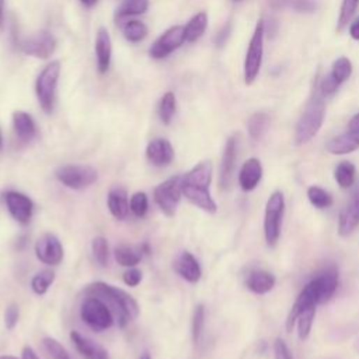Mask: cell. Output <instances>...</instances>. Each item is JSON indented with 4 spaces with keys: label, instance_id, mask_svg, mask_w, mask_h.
<instances>
[{
    "label": "cell",
    "instance_id": "1",
    "mask_svg": "<svg viewBox=\"0 0 359 359\" xmlns=\"http://www.w3.org/2000/svg\"><path fill=\"white\" fill-rule=\"evenodd\" d=\"M85 293L107 300V303L110 305L108 307L115 314L119 327H125L129 321L135 320L139 316V306L136 300L119 288L104 282H96L89 285L85 289Z\"/></svg>",
    "mask_w": 359,
    "mask_h": 359
},
{
    "label": "cell",
    "instance_id": "2",
    "mask_svg": "<svg viewBox=\"0 0 359 359\" xmlns=\"http://www.w3.org/2000/svg\"><path fill=\"white\" fill-rule=\"evenodd\" d=\"M325 117V101L317 90L307 101L295 128V143L303 146L309 143L321 129Z\"/></svg>",
    "mask_w": 359,
    "mask_h": 359
},
{
    "label": "cell",
    "instance_id": "3",
    "mask_svg": "<svg viewBox=\"0 0 359 359\" xmlns=\"http://www.w3.org/2000/svg\"><path fill=\"white\" fill-rule=\"evenodd\" d=\"M61 69H62L61 62L52 61L41 71L36 82V94H37L38 103L47 114H51L55 107L57 87L61 76Z\"/></svg>",
    "mask_w": 359,
    "mask_h": 359
},
{
    "label": "cell",
    "instance_id": "4",
    "mask_svg": "<svg viewBox=\"0 0 359 359\" xmlns=\"http://www.w3.org/2000/svg\"><path fill=\"white\" fill-rule=\"evenodd\" d=\"M285 212V198L281 191H274L265 205L264 235L268 247H275L281 236V225Z\"/></svg>",
    "mask_w": 359,
    "mask_h": 359
},
{
    "label": "cell",
    "instance_id": "5",
    "mask_svg": "<svg viewBox=\"0 0 359 359\" xmlns=\"http://www.w3.org/2000/svg\"><path fill=\"white\" fill-rule=\"evenodd\" d=\"M264 34H265L264 20L260 19L256 24V29L246 54V59H244V83L246 85L254 83V80L258 78V73L263 65V55H264Z\"/></svg>",
    "mask_w": 359,
    "mask_h": 359
},
{
    "label": "cell",
    "instance_id": "6",
    "mask_svg": "<svg viewBox=\"0 0 359 359\" xmlns=\"http://www.w3.org/2000/svg\"><path fill=\"white\" fill-rule=\"evenodd\" d=\"M183 175H174L154 189L153 197L161 212L171 218L183 196Z\"/></svg>",
    "mask_w": 359,
    "mask_h": 359
},
{
    "label": "cell",
    "instance_id": "7",
    "mask_svg": "<svg viewBox=\"0 0 359 359\" xmlns=\"http://www.w3.org/2000/svg\"><path fill=\"white\" fill-rule=\"evenodd\" d=\"M82 320L96 331H103L114 324V316L111 309L96 296L86 299L80 309Z\"/></svg>",
    "mask_w": 359,
    "mask_h": 359
},
{
    "label": "cell",
    "instance_id": "8",
    "mask_svg": "<svg viewBox=\"0 0 359 359\" xmlns=\"http://www.w3.org/2000/svg\"><path fill=\"white\" fill-rule=\"evenodd\" d=\"M97 171L90 166L68 164L57 170V178L72 190H83L97 182Z\"/></svg>",
    "mask_w": 359,
    "mask_h": 359
},
{
    "label": "cell",
    "instance_id": "9",
    "mask_svg": "<svg viewBox=\"0 0 359 359\" xmlns=\"http://www.w3.org/2000/svg\"><path fill=\"white\" fill-rule=\"evenodd\" d=\"M325 149L328 153L337 156L349 154L359 149V112L349 119L345 132L331 138L325 143Z\"/></svg>",
    "mask_w": 359,
    "mask_h": 359
},
{
    "label": "cell",
    "instance_id": "10",
    "mask_svg": "<svg viewBox=\"0 0 359 359\" xmlns=\"http://www.w3.org/2000/svg\"><path fill=\"white\" fill-rule=\"evenodd\" d=\"M186 43L184 27L174 26L164 31L150 47L149 54L153 59H164L171 55L175 50H178Z\"/></svg>",
    "mask_w": 359,
    "mask_h": 359
},
{
    "label": "cell",
    "instance_id": "11",
    "mask_svg": "<svg viewBox=\"0 0 359 359\" xmlns=\"http://www.w3.org/2000/svg\"><path fill=\"white\" fill-rule=\"evenodd\" d=\"M359 226V182L353 184V189L346 200L338 218V233L342 237L351 236Z\"/></svg>",
    "mask_w": 359,
    "mask_h": 359
},
{
    "label": "cell",
    "instance_id": "12",
    "mask_svg": "<svg viewBox=\"0 0 359 359\" xmlns=\"http://www.w3.org/2000/svg\"><path fill=\"white\" fill-rule=\"evenodd\" d=\"M19 48L30 57L48 59L57 50V40L50 31H40L38 34L24 38L19 43Z\"/></svg>",
    "mask_w": 359,
    "mask_h": 359
},
{
    "label": "cell",
    "instance_id": "13",
    "mask_svg": "<svg viewBox=\"0 0 359 359\" xmlns=\"http://www.w3.org/2000/svg\"><path fill=\"white\" fill-rule=\"evenodd\" d=\"M320 303V295H318V289H317V284L314 279H312L299 293V296L296 298L288 317H286V331L291 332L296 324V320L299 317V314L306 310L310 306H317Z\"/></svg>",
    "mask_w": 359,
    "mask_h": 359
},
{
    "label": "cell",
    "instance_id": "14",
    "mask_svg": "<svg viewBox=\"0 0 359 359\" xmlns=\"http://www.w3.org/2000/svg\"><path fill=\"white\" fill-rule=\"evenodd\" d=\"M36 254L41 263L47 265H58L64 260V247L57 236L45 233L36 244Z\"/></svg>",
    "mask_w": 359,
    "mask_h": 359
},
{
    "label": "cell",
    "instance_id": "15",
    "mask_svg": "<svg viewBox=\"0 0 359 359\" xmlns=\"http://www.w3.org/2000/svg\"><path fill=\"white\" fill-rule=\"evenodd\" d=\"M8 210L10 215L22 225H29L31 218H33V211H34V204L33 201L17 191H9L5 196Z\"/></svg>",
    "mask_w": 359,
    "mask_h": 359
},
{
    "label": "cell",
    "instance_id": "16",
    "mask_svg": "<svg viewBox=\"0 0 359 359\" xmlns=\"http://www.w3.org/2000/svg\"><path fill=\"white\" fill-rule=\"evenodd\" d=\"M236 156H237V139L236 136H230L226 140L222 163H221V174H219V184L222 190H228L232 183V177L236 166Z\"/></svg>",
    "mask_w": 359,
    "mask_h": 359
},
{
    "label": "cell",
    "instance_id": "17",
    "mask_svg": "<svg viewBox=\"0 0 359 359\" xmlns=\"http://www.w3.org/2000/svg\"><path fill=\"white\" fill-rule=\"evenodd\" d=\"M147 160L156 167L168 166L174 159V149L167 139H153L146 147Z\"/></svg>",
    "mask_w": 359,
    "mask_h": 359
},
{
    "label": "cell",
    "instance_id": "18",
    "mask_svg": "<svg viewBox=\"0 0 359 359\" xmlns=\"http://www.w3.org/2000/svg\"><path fill=\"white\" fill-rule=\"evenodd\" d=\"M174 270L180 277L191 284H197L203 275L198 260L190 251H183L177 257L174 263Z\"/></svg>",
    "mask_w": 359,
    "mask_h": 359
},
{
    "label": "cell",
    "instance_id": "19",
    "mask_svg": "<svg viewBox=\"0 0 359 359\" xmlns=\"http://www.w3.org/2000/svg\"><path fill=\"white\" fill-rule=\"evenodd\" d=\"M96 58H97V69L101 75L107 73L111 65V57H112V43L110 33L107 29L100 27L96 36Z\"/></svg>",
    "mask_w": 359,
    "mask_h": 359
},
{
    "label": "cell",
    "instance_id": "20",
    "mask_svg": "<svg viewBox=\"0 0 359 359\" xmlns=\"http://www.w3.org/2000/svg\"><path fill=\"white\" fill-rule=\"evenodd\" d=\"M263 178V166L261 161L256 157L244 161L240 174H239V184L243 191H253L257 189Z\"/></svg>",
    "mask_w": 359,
    "mask_h": 359
},
{
    "label": "cell",
    "instance_id": "21",
    "mask_svg": "<svg viewBox=\"0 0 359 359\" xmlns=\"http://www.w3.org/2000/svg\"><path fill=\"white\" fill-rule=\"evenodd\" d=\"M275 282H277V279L271 272H268L265 270H257V268L250 270L244 279L247 289L257 295H265V293L271 292L275 286Z\"/></svg>",
    "mask_w": 359,
    "mask_h": 359
},
{
    "label": "cell",
    "instance_id": "22",
    "mask_svg": "<svg viewBox=\"0 0 359 359\" xmlns=\"http://www.w3.org/2000/svg\"><path fill=\"white\" fill-rule=\"evenodd\" d=\"M71 339L73 341L76 349L80 352V355L86 359H110L108 352L94 342L93 339L82 335L79 331L71 332Z\"/></svg>",
    "mask_w": 359,
    "mask_h": 359
},
{
    "label": "cell",
    "instance_id": "23",
    "mask_svg": "<svg viewBox=\"0 0 359 359\" xmlns=\"http://www.w3.org/2000/svg\"><path fill=\"white\" fill-rule=\"evenodd\" d=\"M183 184V183H182ZM183 196L196 207L201 208L205 212L215 214L218 207L215 201L212 200L210 194V189H201V187H194L189 184H183Z\"/></svg>",
    "mask_w": 359,
    "mask_h": 359
},
{
    "label": "cell",
    "instance_id": "24",
    "mask_svg": "<svg viewBox=\"0 0 359 359\" xmlns=\"http://www.w3.org/2000/svg\"><path fill=\"white\" fill-rule=\"evenodd\" d=\"M212 163L210 160L198 163L194 168H191L186 175H183V184L210 189L211 180H212Z\"/></svg>",
    "mask_w": 359,
    "mask_h": 359
},
{
    "label": "cell",
    "instance_id": "25",
    "mask_svg": "<svg viewBox=\"0 0 359 359\" xmlns=\"http://www.w3.org/2000/svg\"><path fill=\"white\" fill-rule=\"evenodd\" d=\"M320 295V303L328 302L338 288V271L335 267L325 268L314 278Z\"/></svg>",
    "mask_w": 359,
    "mask_h": 359
},
{
    "label": "cell",
    "instance_id": "26",
    "mask_svg": "<svg viewBox=\"0 0 359 359\" xmlns=\"http://www.w3.org/2000/svg\"><path fill=\"white\" fill-rule=\"evenodd\" d=\"M13 128L17 138L23 142H30L37 136L36 121L26 111L13 112Z\"/></svg>",
    "mask_w": 359,
    "mask_h": 359
},
{
    "label": "cell",
    "instance_id": "27",
    "mask_svg": "<svg viewBox=\"0 0 359 359\" xmlns=\"http://www.w3.org/2000/svg\"><path fill=\"white\" fill-rule=\"evenodd\" d=\"M108 210L111 215L118 219L124 221L129 214V201L126 190L122 187H114L108 193Z\"/></svg>",
    "mask_w": 359,
    "mask_h": 359
},
{
    "label": "cell",
    "instance_id": "28",
    "mask_svg": "<svg viewBox=\"0 0 359 359\" xmlns=\"http://www.w3.org/2000/svg\"><path fill=\"white\" fill-rule=\"evenodd\" d=\"M208 27V15L205 12L197 13L184 27L186 43H197L207 31Z\"/></svg>",
    "mask_w": 359,
    "mask_h": 359
},
{
    "label": "cell",
    "instance_id": "29",
    "mask_svg": "<svg viewBox=\"0 0 359 359\" xmlns=\"http://www.w3.org/2000/svg\"><path fill=\"white\" fill-rule=\"evenodd\" d=\"M149 9V0H124L115 10V20H122L132 16H140Z\"/></svg>",
    "mask_w": 359,
    "mask_h": 359
},
{
    "label": "cell",
    "instance_id": "30",
    "mask_svg": "<svg viewBox=\"0 0 359 359\" xmlns=\"http://www.w3.org/2000/svg\"><path fill=\"white\" fill-rule=\"evenodd\" d=\"M142 250L140 247H132V246H128V244H119L115 247L114 250V256H115V260L119 265L122 267H135L136 264H139L140 258H142Z\"/></svg>",
    "mask_w": 359,
    "mask_h": 359
},
{
    "label": "cell",
    "instance_id": "31",
    "mask_svg": "<svg viewBox=\"0 0 359 359\" xmlns=\"http://www.w3.org/2000/svg\"><path fill=\"white\" fill-rule=\"evenodd\" d=\"M337 184L342 189H351L356 183V168L351 161H341L334 171Z\"/></svg>",
    "mask_w": 359,
    "mask_h": 359
},
{
    "label": "cell",
    "instance_id": "32",
    "mask_svg": "<svg viewBox=\"0 0 359 359\" xmlns=\"http://www.w3.org/2000/svg\"><path fill=\"white\" fill-rule=\"evenodd\" d=\"M270 126V115L267 112H254L247 121V131L253 140H260Z\"/></svg>",
    "mask_w": 359,
    "mask_h": 359
},
{
    "label": "cell",
    "instance_id": "33",
    "mask_svg": "<svg viewBox=\"0 0 359 359\" xmlns=\"http://www.w3.org/2000/svg\"><path fill=\"white\" fill-rule=\"evenodd\" d=\"M175 108H177V101H175V96L173 91H167L159 103V118L164 125H168L175 114Z\"/></svg>",
    "mask_w": 359,
    "mask_h": 359
},
{
    "label": "cell",
    "instance_id": "34",
    "mask_svg": "<svg viewBox=\"0 0 359 359\" xmlns=\"http://www.w3.org/2000/svg\"><path fill=\"white\" fill-rule=\"evenodd\" d=\"M274 8H291L299 13H313L317 10L316 0H271Z\"/></svg>",
    "mask_w": 359,
    "mask_h": 359
},
{
    "label": "cell",
    "instance_id": "35",
    "mask_svg": "<svg viewBox=\"0 0 359 359\" xmlns=\"http://www.w3.org/2000/svg\"><path fill=\"white\" fill-rule=\"evenodd\" d=\"M359 8V0H342L339 8V16L337 22V33H342L345 27L351 23L353 15Z\"/></svg>",
    "mask_w": 359,
    "mask_h": 359
},
{
    "label": "cell",
    "instance_id": "36",
    "mask_svg": "<svg viewBox=\"0 0 359 359\" xmlns=\"http://www.w3.org/2000/svg\"><path fill=\"white\" fill-rule=\"evenodd\" d=\"M124 37L126 38V41L129 43H140L146 38L147 36V27L145 23L138 22V20H131L128 22L124 29H122Z\"/></svg>",
    "mask_w": 359,
    "mask_h": 359
},
{
    "label": "cell",
    "instance_id": "37",
    "mask_svg": "<svg viewBox=\"0 0 359 359\" xmlns=\"http://www.w3.org/2000/svg\"><path fill=\"white\" fill-rule=\"evenodd\" d=\"M307 198L310 204L317 210H327L332 205V197L323 189L312 186L307 189Z\"/></svg>",
    "mask_w": 359,
    "mask_h": 359
},
{
    "label": "cell",
    "instance_id": "38",
    "mask_svg": "<svg viewBox=\"0 0 359 359\" xmlns=\"http://www.w3.org/2000/svg\"><path fill=\"white\" fill-rule=\"evenodd\" d=\"M330 75L339 83L342 85L344 82H346L351 75H352V64L348 58L345 57H339L338 59H335L332 62V66H331V72Z\"/></svg>",
    "mask_w": 359,
    "mask_h": 359
},
{
    "label": "cell",
    "instance_id": "39",
    "mask_svg": "<svg viewBox=\"0 0 359 359\" xmlns=\"http://www.w3.org/2000/svg\"><path fill=\"white\" fill-rule=\"evenodd\" d=\"M54 281L55 272L51 270H44L34 275V278L31 279V288L37 295H45L50 286L54 284Z\"/></svg>",
    "mask_w": 359,
    "mask_h": 359
},
{
    "label": "cell",
    "instance_id": "40",
    "mask_svg": "<svg viewBox=\"0 0 359 359\" xmlns=\"http://www.w3.org/2000/svg\"><path fill=\"white\" fill-rule=\"evenodd\" d=\"M316 307L317 306H310L307 307L306 310H303L296 323H298V332H299V338L300 339H306L312 331V325H313V321H314V317H316Z\"/></svg>",
    "mask_w": 359,
    "mask_h": 359
},
{
    "label": "cell",
    "instance_id": "41",
    "mask_svg": "<svg viewBox=\"0 0 359 359\" xmlns=\"http://www.w3.org/2000/svg\"><path fill=\"white\" fill-rule=\"evenodd\" d=\"M91 251H93V257L97 261V264L101 267H105L108 263V256H110L108 242L104 237H96L91 243Z\"/></svg>",
    "mask_w": 359,
    "mask_h": 359
},
{
    "label": "cell",
    "instance_id": "42",
    "mask_svg": "<svg viewBox=\"0 0 359 359\" xmlns=\"http://www.w3.org/2000/svg\"><path fill=\"white\" fill-rule=\"evenodd\" d=\"M43 346L45 352L52 358V359H71V355L68 351L55 339L51 337H45L43 339Z\"/></svg>",
    "mask_w": 359,
    "mask_h": 359
},
{
    "label": "cell",
    "instance_id": "43",
    "mask_svg": "<svg viewBox=\"0 0 359 359\" xmlns=\"http://www.w3.org/2000/svg\"><path fill=\"white\" fill-rule=\"evenodd\" d=\"M205 325V307L204 305H198L194 310V317H193V339L197 344L203 335Z\"/></svg>",
    "mask_w": 359,
    "mask_h": 359
},
{
    "label": "cell",
    "instance_id": "44",
    "mask_svg": "<svg viewBox=\"0 0 359 359\" xmlns=\"http://www.w3.org/2000/svg\"><path fill=\"white\" fill-rule=\"evenodd\" d=\"M147 196L145 193H135L132 197H131V201H129V207H131V211L133 212V215L136 218H143L147 212Z\"/></svg>",
    "mask_w": 359,
    "mask_h": 359
},
{
    "label": "cell",
    "instance_id": "45",
    "mask_svg": "<svg viewBox=\"0 0 359 359\" xmlns=\"http://www.w3.org/2000/svg\"><path fill=\"white\" fill-rule=\"evenodd\" d=\"M338 87H339V83L328 73V75H325V76L320 80L317 90H318L320 94L325 98V97L332 96V94L338 90Z\"/></svg>",
    "mask_w": 359,
    "mask_h": 359
},
{
    "label": "cell",
    "instance_id": "46",
    "mask_svg": "<svg viewBox=\"0 0 359 359\" xmlns=\"http://www.w3.org/2000/svg\"><path fill=\"white\" fill-rule=\"evenodd\" d=\"M19 316H20V313H19V306L15 305V303L9 305L8 309H6V312H5V325H6L8 330H13V328L17 325V323H19Z\"/></svg>",
    "mask_w": 359,
    "mask_h": 359
},
{
    "label": "cell",
    "instance_id": "47",
    "mask_svg": "<svg viewBox=\"0 0 359 359\" xmlns=\"http://www.w3.org/2000/svg\"><path fill=\"white\" fill-rule=\"evenodd\" d=\"M274 355L275 359H293L292 352L289 351L286 342L282 338H277L274 342Z\"/></svg>",
    "mask_w": 359,
    "mask_h": 359
},
{
    "label": "cell",
    "instance_id": "48",
    "mask_svg": "<svg viewBox=\"0 0 359 359\" xmlns=\"http://www.w3.org/2000/svg\"><path fill=\"white\" fill-rule=\"evenodd\" d=\"M230 33H232V23L229 22V23L225 24V26L222 27V30L215 36V40H214L215 45H217L218 48H222V47L228 43V40H229V37H230Z\"/></svg>",
    "mask_w": 359,
    "mask_h": 359
},
{
    "label": "cell",
    "instance_id": "49",
    "mask_svg": "<svg viewBox=\"0 0 359 359\" xmlns=\"http://www.w3.org/2000/svg\"><path fill=\"white\" fill-rule=\"evenodd\" d=\"M142 281V272L136 268H129L125 274H124V282L128 285V286H136L139 285Z\"/></svg>",
    "mask_w": 359,
    "mask_h": 359
},
{
    "label": "cell",
    "instance_id": "50",
    "mask_svg": "<svg viewBox=\"0 0 359 359\" xmlns=\"http://www.w3.org/2000/svg\"><path fill=\"white\" fill-rule=\"evenodd\" d=\"M349 36H351L353 40L359 41V17L349 26Z\"/></svg>",
    "mask_w": 359,
    "mask_h": 359
},
{
    "label": "cell",
    "instance_id": "51",
    "mask_svg": "<svg viewBox=\"0 0 359 359\" xmlns=\"http://www.w3.org/2000/svg\"><path fill=\"white\" fill-rule=\"evenodd\" d=\"M22 359H40L36 351L31 346H24L23 349V358Z\"/></svg>",
    "mask_w": 359,
    "mask_h": 359
},
{
    "label": "cell",
    "instance_id": "52",
    "mask_svg": "<svg viewBox=\"0 0 359 359\" xmlns=\"http://www.w3.org/2000/svg\"><path fill=\"white\" fill-rule=\"evenodd\" d=\"M5 26V0H0V30Z\"/></svg>",
    "mask_w": 359,
    "mask_h": 359
},
{
    "label": "cell",
    "instance_id": "53",
    "mask_svg": "<svg viewBox=\"0 0 359 359\" xmlns=\"http://www.w3.org/2000/svg\"><path fill=\"white\" fill-rule=\"evenodd\" d=\"M97 2H98V0H80V3L86 8H93V6L97 5Z\"/></svg>",
    "mask_w": 359,
    "mask_h": 359
},
{
    "label": "cell",
    "instance_id": "54",
    "mask_svg": "<svg viewBox=\"0 0 359 359\" xmlns=\"http://www.w3.org/2000/svg\"><path fill=\"white\" fill-rule=\"evenodd\" d=\"M0 359H17V358L10 356V355H3V356H0Z\"/></svg>",
    "mask_w": 359,
    "mask_h": 359
},
{
    "label": "cell",
    "instance_id": "55",
    "mask_svg": "<svg viewBox=\"0 0 359 359\" xmlns=\"http://www.w3.org/2000/svg\"><path fill=\"white\" fill-rule=\"evenodd\" d=\"M3 145V138H2V131H0V149H2Z\"/></svg>",
    "mask_w": 359,
    "mask_h": 359
},
{
    "label": "cell",
    "instance_id": "56",
    "mask_svg": "<svg viewBox=\"0 0 359 359\" xmlns=\"http://www.w3.org/2000/svg\"><path fill=\"white\" fill-rule=\"evenodd\" d=\"M140 359H150V356H149V353H143V355L140 356Z\"/></svg>",
    "mask_w": 359,
    "mask_h": 359
},
{
    "label": "cell",
    "instance_id": "57",
    "mask_svg": "<svg viewBox=\"0 0 359 359\" xmlns=\"http://www.w3.org/2000/svg\"><path fill=\"white\" fill-rule=\"evenodd\" d=\"M235 2H242V0H235Z\"/></svg>",
    "mask_w": 359,
    "mask_h": 359
}]
</instances>
